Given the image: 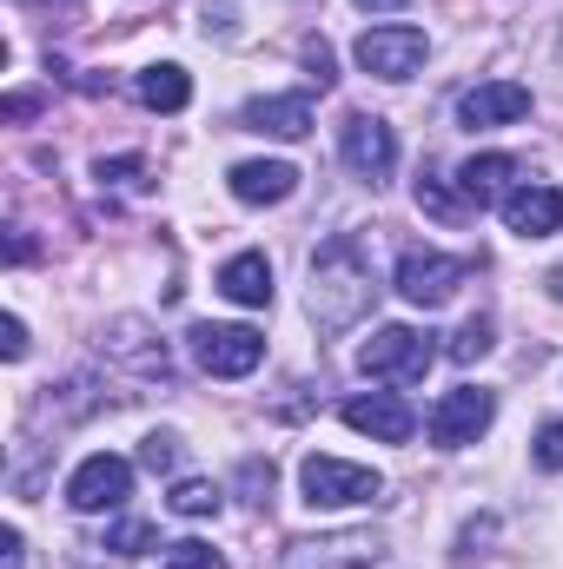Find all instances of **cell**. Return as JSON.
Masks as SVG:
<instances>
[{"label": "cell", "mask_w": 563, "mask_h": 569, "mask_svg": "<svg viewBox=\"0 0 563 569\" xmlns=\"http://www.w3.org/2000/svg\"><path fill=\"white\" fill-rule=\"evenodd\" d=\"M239 483H246V490H259V503H266V490H273V463H259V457H246V470H239Z\"/></svg>", "instance_id": "obj_29"}, {"label": "cell", "mask_w": 563, "mask_h": 569, "mask_svg": "<svg viewBox=\"0 0 563 569\" xmlns=\"http://www.w3.org/2000/svg\"><path fill=\"white\" fill-rule=\"evenodd\" d=\"M0 358H7V365H20V358H27V325H20V318H7V325H0Z\"/></svg>", "instance_id": "obj_28"}, {"label": "cell", "mask_w": 563, "mask_h": 569, "mask_svg": "<svg viewBox=\"0 0 563 569\" xmlns=\"http://www.w3.org/2000/svg\"><path fill=\"white\" fill-rule=\"evenodd\" d=\"M226 186H233L239 206H285L298 192V166H285V159H239L226 172Z\"/></svg>", "instance_id": "obj_14"}, {"label": "cell", "mask_w": 563, "mask_h": 569, "mask_svg": "<svg viewBox=\"0 0 563 569\" xmlns=\"http://www.w3.org/2000/svg\"><path fill=\"white\" fill-rule=\"evenodd\" d=\"M511 179H517V159L511 152H477V159L457 166V192L471 206H504L511 199Z\"/></svg>", "instance_id": "obj_17"}, {"label": "cell", "mask_w": 563, "mask_h": 569, "mask_svg": "<svg viewBox=\"0 0 563 569\" xmlns=\"http://www.w3.org/2000/svg\"><path fill=\"white\" fill-rule=\"evenodd\" d=\"M107 550H120V557H140V550H152V523H140V517L113 523V530H107Z\"/></svg>", "instance_id": "obj_24"}, {"label": "cell", "mask_w": 563, "mask_h": 569, "mask_svg": "<svg viewBox=\"0 0 563 569\" xmlns=\"http://www.w3.org/2000/svg\"><path fill=\"white\" fill-rule=\"evenodd\" d=\"M192 358H199V371H213V378H246V371H259L266 338H259L253 325H199V331H192Z\"/></svg>", "instance_id": "obj_8"}, {"label": "cell", "mask_w": 563, "mask_h": 569, "mask_svg": "<svg viewBox=\"0 0 563 569\" xmlns=\"http://www.w3.org/2000/svg\"><path fill=\"white\" fill-rule=\"evenodd\" d=\"M20 7H73V0H20Z\"/></svg>", "instance_id": "obj_35"}, {"label": "cell", "mask_w": 563, "mask_h": 569, "mask_svg": "<svg viewBox=\"0 0 563 569\" xmlns=\"http://www.w3.org/2000/svg\"><path fill=\"white\" fill-rule=\"evenodd\" d=\"M20 557H27L20 530H0V569H20Z\"/></svg>", "instance_id": "obj_31"}, {"label": "cell", "mask_w": 563, "mask_h": 569, "mask_svg": "<svg viewBox=\"0 0 563 569\" xmlns=\"http://www.w3.org/2000/svg\"><path fill=\"white\" fill-rule=\"evenodd\" d=\"M524 113H531V87H517V80H484L457 100L464 127H517Z\"/></svg>", "instance_id": "obj_13"}, {"label": "cell", "mask_w": 563, "mask_h": 569, "mask_svg": "<svg viewBox=\"0 0 563 569\" xmlns=\"http://www.w3.org/2000/svg\"><path fill=\"white\" fill-rule=\"evenodd\" d=\"M418 206L431 212V219H464V206H471V199H464V192H451L437 172H418Z\"/></svg>", "instance_id": "obj_21"}, {"label": "cell", "mask_w": 563, "mask_h": 569, "mask_svg": "<svg viewBox=\"0 0 563 569\" xmlns=\"http://www.w3.org/2000/svg\"><path fill=\"white\" fill-rule=\"evenodd\" d=\"M491 418H497V398L477 391V385H457V391H444L431 405V443L437 450H464V443H477L491 430Z\"/></svg>", "instance_id": "obj_6"}, {"label": "cell", "mask_w": 563, "mask_h": 569, "mask_svg": "<svg viewBox=\"0 0 563 569\" xmlns=\"http://www.w3.org/2000/svg\"><path fill=\"white\" fill-rule=\"evenodd\" d=\"M385 543L372 530H332V537H292L279 569H378Z\"/></svg>", "instance_id": "obj_4"}, {"label": "cell", "mask_w": 563, "mask_h": 569, "mask_svg": "<svg viewBox=\"0 0 563 569\" xmlns=\"http://www.w3.org/2000/svg\"><path fill=\"white\" fill-rule=\"evenodd\" d=\"M140 463L146 470H172V463H179V437H172V430H152L140 443Z\"/></svg>", "instance_id": "obj_25"}, {"label": "cell", "mask_w": 563, "mask_h": 569, "mask_svg": "<svg viewBox=\"0 0 563 569\" xmlns=\"http://www.w3.org/2000/svg\"><path fill=\"white\" fill-rule=\"evenodd\" d=\"M305 67H312V80H318V87H332V80H338V67H332V47H325V40H305Z\"/></svg>", "instance_id": "obj_27"}, {"label": "cell", "mask_w": 563, "mask_h": 569, "mask_svg": "<svg viewBox=\"0 0 563 569\" xmlns=\"http://www.w3.org/2000/svg\"><path fill=\"white\" fill-rule=\"evenodd\" d=\"M186 100H192L186 67L159 60V67H146V73H140V107H152V113H186Z\"/></svg>", "instance_id": "obj_19"}, {"label": "cell", "mask_w": 563, "mask_h": 569, "mask_svg": "<svg viewBox=\"0 0 563 569\" xmlns=\"http://www.w3.org/2000/svg\"><path fill=\"white\" fill-rule=\"evenodd\" d=\"M219 291L233 305H273V259L266 252H239L219 266Z\"/></svg>", "instance_id": "obj_18"}, {"label": "cell", "mask_w": 563, "mask_h": 569, "mask_svg": "<svg viewBox=\"0 0 563 569\" xmlns=\"http://www.w3.org/2000/svg\"><path fill=\"white\" fill-rule=\"evenodd\" d=\"M219 503H226V497H219V483H206V477H179V483H172V510L192 517V523H199V517H219Z\"/></svg>", "instance_id": "obj_20"}, {"label": "cell", "mask_w": 563, "mask_h": 569, "mask_svg": "<svg viewBox=\"0 0 563 569\" xmlns=\"http://www.w3.org/2000/svg\"><path fill=\"white\" fill-rule=\"evenodd\" d=\"M127 497H134V463H127V457H113V450H93V457L67 477V503H73L80 517L120 510Z\"/></svg>", "instance_id": "obj_5"}, {"label": "cell", "mask_w": 563, "mask_h": 569, "mask_svg": "<svg viewBox=\"0 0 563 569\" xmlns=\"http://www.w3.org/2000/svg\"><path fill=\"white\" fill-rule=\"evenodd\" d=\"M338 152H345V166L358 172V179H392V166H398V133L385 127V120H372V113H352L345 120V133H338Z\"/></svg>", "instance_id": "obj_10"}, {"label": "cell", "mask_w": 563, "mask_h": 569, "mask_svg": "<svg viewBox=\"0 0 563 569\" xmlns=\"http://www.w3.org/2000/svg\"><path fill=\"white\" fill-rule=\"evenodd\" d=\"M0 113H7V120H27V113H40V93H7Z\"/></svg>", "instance_id": "obj_32"}, {"label": "cell", "mask_w": 563, "mask_h": 569, "mask_svg": "<svg viewBox=\"0 0 563 569\" xmlns=\"http://www.w3.org/2000/svg\"><path fill=\"white\" fill-rule=\"evenodd\" d=\"M7 259H13V266H27V259H33V239H27V232H13V246H7Z\"/></svg>", "instance_id": "obj_33"}, {"label": "cell", "mask_w": 563, "mask_h": 569, "mask_svg": "<svg viewBox=\"0 0 563 569\" xmlns=\"http://www.w3.org/2000/svg\"><path fill=\"white\" fill-rule=\"evenodd\" d=\"M431 338L412 331V325H378L365 345H358V371L365 378H378V385H418L424 371H431Z\"/></svg>", "instance_id": "obj_3"}, {"label": "cell", "mask_w": 563, "mask_h": 569, "mask_svg": "<svg viewBox=\"0 0 563 569\" xmlns=\"http://www.w3.org/2000/svg\"><path fill=\"white\" fill-rule=\"evenodd\" d=\"M338 418L358 430V437H372V443H405V437L418 430L412 405H405L398 391H365V398H352V405H345Z\"/></svg>", "instance_id": "obj_12"}, {"label": "cell", "mask_w": 563, "mask_h": 569, "mask_svg": "<svg viewBox=\"0 0 563 569\" xmlns=\"http://www.w3.org/2000/svg\"><path fill=\"white\" fill-rule=\"evenodd\" d=\"M358 7H365V13H398L405 0H358Z\"/></svg>", "instance_id": "obj_34"}, {"label": "cell", "mask_w": 563, "mask_h": 569, "mask_svg": "<svg viewBox=\"0 0 563 569\" xmlns=\"http://www.w3.org/2000/svg\"><path fill=\"white\" fill-rule=\"evenodd\" d=\"M464 279H471V266L451 259V252H405V259H398V291H405L412 305H424V311L451 305Z\"/></svg>", "instance_id": "obj_9"}, {"label": "cell", "mask_w": 563, "mask_h": 569, "mask_svg": "<svg viewBox=\"0 0 563 569\" xmlns=\"http://www.w3.org/2000/svg\"><path fill=\"white\" fill-rule=\"evenodd\" d=\"M93 172H100V186H107V179H140L146 166H140V159H100Z\"/></svg>", "instance_id": "obj_30"}, {"label": "cell", "mask_w": 563, "mask_h": 569, "mask_svg": "<svg viewBox=\"0 0 563 569\" xmlns=\"http://www.w3.org/2000/svg\"><path fill=\"white\" fill-rule=\"evenodd\" d=\"M100 351H107L113 365L140 371V378H172V358H166V345L152 338L146 318H113V325L100 331Z\"/></svg>", "instance_id": "obj_11"}, {"label": "cell", "mask_w": 563, "mask_h": 569, "mask_svg": "<svg viewBox=\"0 0 563 569\" xmlns=\"http://www.w3.org/2000/svg\"><path fill=\"white\" fill-rule=\"evenodd\" d=\"M491 345H497V338H491V318H471V325H457V338H451V358H457V365H477Z\"/></svg>", "instance_id": "obj_22"}, {"label": "cell", "mask_w": 563, "mask_h": 569, "mask_svg": "<svg viewBox=\"0 0 563 569\" xmlns=\"http://www.w3.org/2000/svg\"><path fill=\"white\" fill-rule=\"evenodd\" d=\"M166 569H226V557H219L213 543L186 537V543H166Z\"/></svg>", "instance_id": "obj_23"}, {"label": "cell", "mask_w": 563, "mask_h": 569, "mask_svg": "<svg viewBox=\"0 0 563 569\" xmlns=\"http://www.w3.org/2000/svg\"><path fill=\"white\" fill-rule=\"evenodd\" d=\"M531 457H537V470H563V425L537 430V450H531Z\"/></svg>", "instance_id": "obj_26"}, {"label": "cell", "mask_w": 563, "mask_h": 569, "mask_svg": "<svg viewBox=\"0 0 563 569\" xmlns=\"http://www.w3.org/2000/svg\"><path fill=\"white\" fill-rule=\"evenodd\" d=\"M504 226L517 239H551V232H563V192L557 186H517L504 199Z\"/></svg>", "instance_id": "obj_15"}, {"label": "cell", "mask_w": 563, "mask_h": 569, "mask_svg": "<svg viewBox=\"0 0 563 569\" xmlns=\"http://www.w3.org/2000/svg\"><path fill=\"white\" fill-rule=\"evenodd\" d=\"M246 133H273V140H305L312 133V100L305 93H266L239 113Z\"/></svg>", "instance_id": "obj_16"}, {"label": "cell", "mask_w": 563, "mask_h": 569, "mask_svg": "<svg viewBox=\"0 0 563 569\" xmlns=\"http://www.w3.org/2000/svg\"><path fill=\"white\" fill-rule=\"evenodd\" d=\"M298 490H305L312 510H352V503H372L385 490V477L372 463H345V457H318L312 450L298 463Z\"/></svg>", "instance_id": "obj_2"}, {"label": "cell", "mask_w": 563, "mask_h": 569, "mask_svg": "<svg viewBox=\"0 0 563 569\" xmlns=\"http://www.w3.org/2000/svg\"><path fill=\"white\" fill-rule=\"evenodd\" d=\"M352 53H358V67L372 80H412L424 67V53H431V40H424L418 27H365Z\"/></svg>", "instance_id": "obj_7"}, {"label": "cell", "mask_w": 563, "mask_h": 569, "mask_svg": "<svg viewBox=\"0 0 563 569\" xmlns=\"http://www.w3.org/2000/svg\"><path fill=\"white\" fill-rule=\"evenodd\" d=\"M372 305V266H365V246L352 232H338L332 246H318L312 259V284H305V311L318 331H345L358 325Z\"/></svg>", "instance_id": "obj_1"}]
</instances>
